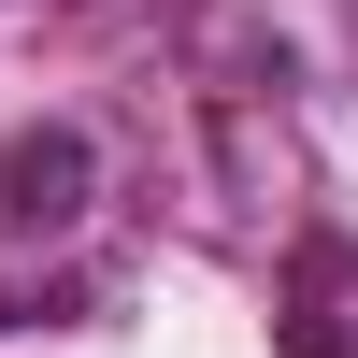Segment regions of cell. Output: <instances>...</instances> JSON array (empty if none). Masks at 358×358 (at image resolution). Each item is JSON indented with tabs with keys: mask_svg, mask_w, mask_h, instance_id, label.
<instances>
[{
	"mask_svg": "<svg viewBox=\"0 0 358 358\" xmlns=\"http://www.w3.org/2000/svg\"><path fill=\"white\" fill-rule=\"evenodd\" d=\"M0 330H15V301H0Z\"/></svg>",
	"mask_w": 358,
	"mask_h": 358,
	"instance_id": "obj_3",
	"label": "cell"
},
{
	"mask_svg": "<svg viewBox=\"0 0 358 358\" xmlns=\"http://www.w3.org/2000/svg\"><path fill=\"white\" fill-rule=\"evenodd\" d=\"M273 358H358V244L344 229H301V258L273 287Z\"/></svg>",
	"mask_w": 358,
	"mask_h": 358,
	"instance_id": "obj_1",
	"label": "cell"
},
{
	"mask_svg": "<svg viewBox=\"0 0 358 358\" xmlns=\"http://www.w3.org/2000/svg\"><path fill=\"white\" fill-rule=\"evenodd\" d=\"M86 187H101V158H86L72 129H29L15 158H0V229H72Z\"/></svg>",
	"mask_w": 358,
	"mask_h": 358,
	"instance_id": "obj_2",
	"label": "cell"
}]
</instances>
